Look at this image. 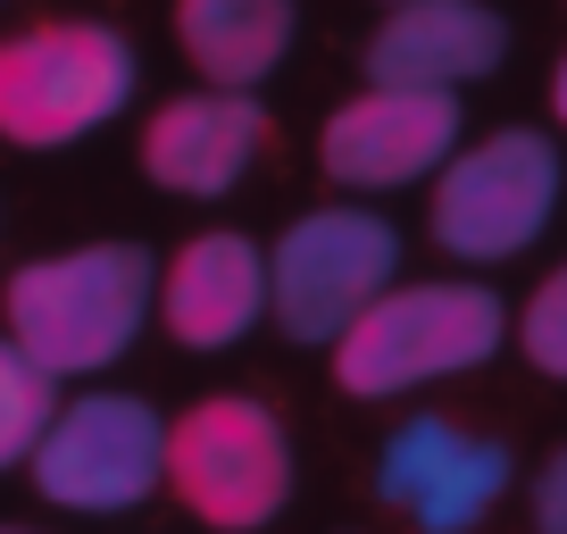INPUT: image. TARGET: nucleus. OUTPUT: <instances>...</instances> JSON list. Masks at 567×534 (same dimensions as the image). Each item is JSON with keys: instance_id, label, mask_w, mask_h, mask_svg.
Listing matches in <instances>:
<instances>
[{"instance_id": "obj_14", "label": "nucleus", "mask_w": 567, "mask_h": 534, "mask_svg": "<svg viewBox=\"0 0 567 534\" xmlns=\"http://www.w3.org/2000/svg\"><path fill=\"white\" fill-rule=\"evenodd\" d=\"M59 410H68V401H59V376L34 368L18 342L0 335V476H9V468H34V451H42V434H51Z\"/></svg>"}, {"instance_id": "obj_1", "label": "nucleus", "mask_w": 567, "mask_h": 534, "mask_svg": "<svg viewBox=\"0 0 567 534\" xmlns=\"http://www.w3.org/2000/svg\"><path fill=\"white\" fill-rule=\"evenodd\" d=\"M159 309V267L142 243H84L25 259L0 285V326L34 368L51 376H92L134 351L142 318Z\"/></svg>"}, {"instance_id": "obj_13", "label": "nucleus", "mask_w": 567, "mask_h": 534, "mask_svg": "<svg viewBox=\"0 0 567 534\" xmlns=\"http://www.w3.org/2000/svg\"><path fill=\"white\" fill-rule=\"evenodd\" d=\"M176 42L217 92H259L292 51V0H176Z\"/></svg>"}, {"instance_id": "obj_9", "label": "nucleus", "mask_w": 567, "mask_h": 534, "mask_svg": "<svg viewBox=\"0 0 567 534\" xmlns=\"http://www.w3.org/2000/svg\"><path fill=\"white\" fill-rule=\"evenodd\" d=\"M375 493L409 517L417 534H467L493 517V501L509 493V443L493 434H460L451 418L417 410L375 460Z\"/></svg>"}, {"instance_id": "obj_2", "label": "nucleus", "mask_w": 567, "mask_h": 534, "mask_svg": "<svg viewBox=\"0 0 567 534\" xmlns=\"http://www.w3.org/2000/svg\"><path fill=\"white\" fill-rule=\"evenodd\" d=\"M134 42L92 18H42L0 34V143L59 151L134 101Z\"/></svg>"}, {"instance_id": "obj_3", "label": "nucleus", "mask_w": 567, "mask_h": 534, "mask_svg": "<svg viewBox=\"0 0 567 534\" xmlns=\"http://www.w3.org/2000/svg\"><path fill=\"white\" fill-rule=\"evenodd\" d=\"M501 335H509V309L484 285H392L334 342V384L351 401H392V392L484 368L501 351Z\"/></svg>"}, {"instance_id": "obj_18", "label": "nucleus", "mask_w": 567, "mask_h": 534, "mask_svg": "<svg viewBox=\"0 0 567 534\" xmlns=\"http://www.w3.org/2000/svg\"><path fill=\"white\" fill-rule=\"evenodd\" d=\"M0 534H34V526H0Z\"/></svg>"}, {"instance_id": "obj_7", "label": "nucleus", "mask_w": 567, "mask_h": 534, "mask_svg": "<svg viewBox=\"0 0 567 534\" xmlns=\"http://www.w3.org/2000/svg\"><path fill=\"white\" fill-rule=\"evenodd\" d=\"M25 476L59 510H84V517L134 510L167 484V418L134 392H84L51 418Z\"/></svg>"}, {"instance_id": "obj_17", "label": "nucleus", "mask_w": 567, "mask_h": 534, "mask_svg": "<svg viewBox=\"0 0 567 534\" xmlns=\"http://www.w3.org/2000/svg\"><path fill=\"white\" fill-rule=\"evenodd\" d=\"M550 117L567 125V59H559V68H550Z\"/></svg>"}, {"instance_id": "obj_11", "label": "nucleus", "mask_w": 567, "mask_h": 534, "mask_svg": "<svg viewBox=\"0 0 567 534\" xmlns=\"http://www.w3.org/2000/svg\"><path fill=\"white\" fill-rule=\"evenodd\" d=\"M509 51V25L476 0H409L368 34V84L384 92H451L460 101L467 84L501 68Z\"/></svg>"}, {"instance_id": "obj_8", "label": "nucleus", "mask_w": 567, "mask_h": 534, "mask_svg": "<svg viewBox=\"0 0 567 534\" xmlns=\"http://www.w3.org/2000/svg\"><path fill=\"white\" fill-rule=\"evenodd\" d=\"M460 160V101L451 92H384L368 84L318 134V167L342 193H401Z\"/></svg>"}, {"instance_id": "obj_12", "label": "nucleus", "mask_w": 567, "mask_h": 534, "mask_svg": "<svg viewBox=\"0 0 567 534\" xmlns=\"http://www.w3.org/2000/svg\"><path fill=\"white\" fill-rule=\"evenodd\" d=\"M267 318V250L250 234H193L159 267V326L184 351H226Z\"/></svg>"}, {"instance_id": "obj_16", "label": "nucleus", "mask_w": 567, "mask_h": 534, "mask_svg": "<svg viewBox=\"0 0 567 534\" xmlns=\"http://www.w3.org/2000/svg\"><path fill=\"white\" fill-rule=\"evenodd\" d=\"M534 534H567V443L543 460L534 476Z\"/></svg>"}, {"instance_id": "obj_19", "label": "nucleus", "mask_w": 567, "mask_h": 534, "mask_svg": "<svg viewBox=\"0 0 567 534\" xmlns=\"http://www.w3.org/2000/svg\"><path fill=\"white\" fill-rule=\"evenodd\" d=\"M384 9H409V0H384Z\"/></svg>"}, {"instance_id": "obj_4", "label": "nucleus", "mask_w": 567, "mask_h": 534, "mask_svg": "<svg viewBox=\"0 0 567 534\" xmlns=\"http://www.w3.org/2000/svg\"><path fill=\"white\" fill-rule=\"evenodd\" d=\"M167 493L217 534H259L292 501V434L259 392H209L167 418Z\"/></svg>"}, {"instance_id": "obj_6", "label": "nucleus", "mask_w": 567, "mask_h": 534, "mask_svg": "<svg viewBox=\"0 0 567 534\" xmlns=\"http://www.w3.org/2000/svg\"><path fill=\"white\" fill-rule=\"evenodd\" d=\"M559 209V151L534 125H501L484 143H467L460 160L434 176L425 201V234L467 267H501L534 243Z\"/></svg>"}, {"instance_id": "obj_5", "label": "nucleus", "mask_w": 567, "mask_h": 534, "mask_svg": "<svg viewBox=\"0 0 567 534\" xmlns=\"http://www.w3.org/2000/svg\"><path fill=\"white\" fill-rule=\"evenodd\" d=\"M401 276V234L375 209H309L267 250V318L292 342L334 351Z\"/></svg>"}, {"instance_id": "obj_15", "label": "nucleus", "mask_w": 567, "mask_h": 534, "mask_svg": "<svg viewBox=\"0 0 567 534\" xmlns=\"http://www.w3.org/2000/svg\"><path fill=\"white\" fill-rule=\"evenodd\" d=\"M517 335H526V359L543 376H567V259L550 267L543 285H534L526 318H517Z\"/></svg>"}, {"instance_id": "obj_10", "label": "nucleus", "mask_w": 567, "mask_h": 534, "mask_svg": "<svg viewBox=\"0 0 567 534\" xmlns=\"http://www.w3.org/2000/svg\"><path fill=\"white\" fill-rule=\"evenodd\" d=\"M267 109L250 92H176L167 109H151L142 125V176L159 184V193H184V201H217L243 184V167L267 151Z\"/></svg>"}]
</instances>
